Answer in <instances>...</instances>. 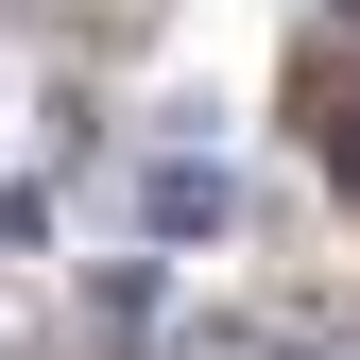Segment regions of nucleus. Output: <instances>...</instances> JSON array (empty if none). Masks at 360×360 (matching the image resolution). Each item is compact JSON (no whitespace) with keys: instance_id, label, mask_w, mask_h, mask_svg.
<instances>
[{"instance_id":"obj_1","label":"nucleus","mask_w":360,"mask_h":360,"mask_svg":"<svg viewBox=\"0 0 360 360\" xmlns=\"http://www.w3.org/2000/svg\"><path fill=\"white\" fill-rule=\"evenodd\" d=\"M223 206H240V189H223L206 155H155L138 172V240H223Z\"/></svg>"},{"instance_id":"obj_2","label":"nucleus","mask_w":360,"mask_h":360,"mask_svg":"<svg viewBox=\"0 0 360 360\" xmlns=\"http://www.w3.org/2000/svg\"><path fill=\"white\" fill-rule=\"evenodd\" d=\"M86 326H103V343H155L172 326V275H155V257H103V275H86Z\"/></svg>"}]
</instances>
